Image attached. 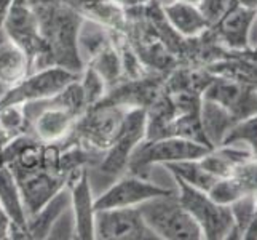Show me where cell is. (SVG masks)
<instances>
[{
	"instance_id": "1",
	"label": "cell",
	"mask_w": 257,
	"mask_h": 240,
	"mask_svg": "<svg viewBox=\"0 0 257 240\" xmlns=\"http://www.w3.org/2000/svg\"><path fill=\"white\" fill-rule=\"evenodd\" d=\"M149 229L157 238L165 240H200L203 234L190 213L184 208L177 195L168 194L154 197L138 205Z\"/></svg>"
},
{
	"instance_id": "2",
	"label": "cell",
	"mask_w": 257,
	"mask_h": 240,
	"mask_svg": "<svg viewBox=\"0 0 257 240\" xmlns=\"http://www.w3.org/2000/svg\"><path fill=\"white\" fill-rule=\"evenodd\" d=\"M176 183L179 184L177 199L198 224L203 238H227L235 232L236 226L230 205H220L208 192L195 189L181 180H176Z\"/></svg>"
},
{
	"instance_id": "3",
	"label": "cell",
	"mask_w": 257,
	"mask_h": 240,
	"mask_svg": "<svg viewBox=\"0 0 257 240\" xmlns=\"http://www.w3.org/2000/svg\"><path fill=\"white\" fill-rule=\"evenodd\" d=\"M94 238L152 240L157 235L149 229L138 207H125L96 210Z\"/></svg>"
},
{
	"instance_id": "4",
	"label": "cell",
	"mask_w": 257,
	"mask_h": 240,
	"mask_svg": "<svg viewBox=\"0 0 257 240\" xmlns=\"http://www.w3.org/2000/svg\"><path fill=\"white\" fill-rule=\"evenodd\" d=\"M70 82H74V74L66 69L55 67L42 70L29 78L18 80V84H13L12 90H8L0 98V109L7 106H21L34 101L50 100Z\"/></svg>"
},
{
	"instance_id": "5",
	"label": "cell",
	"mask_w": 257,
	"mask_h": 240,
	"mask_svg": "<svg viewBox=\"0 0 257 240\" xmlns=\"http://www.w3.org/2000/svg\"><path fill=\"white\" fill-rule=\"evenodd\" d=\"M146 127L147 119L143 109L130 111L125 115L118 135L115 136L112 144L109 146V154L101 165V170L104 173L120 175L123 172V168L130 164L133 152L143 141L146 135Z\"/></svg>"
},
{
	"instance_id": "6",
	"label": "cell",
	"mask_w": 257,
	"mask_h": 240,
	"mask_svg": "<svg viewBox=\"0 0 257 240\" xmlns=\"http://www.w3.org/2000/svg\"><path fill=\"white\" fill-rule=\"evenodd\" d=\"M212 147L189 138H163L146 144L139 154L130 160L131 167H147L152 164H171L181 160H197L205 157Z\"/></svg>"
},
{
	"instance_id": "7",
	"label": "cell",
	"mask_w": 257,
	"mask_h": 240,
	"mask_svg": "<svg viewBox=\"0 0 257 240\" xmlns=\"http://www.w3.org/2000/svg\"><path fill=\"white\" fill-rule=\"evenodd\" d=\"M173 194V191L162 188V186L146 181L138 176H125L113 183L102 195L94 200L96 210L104 208H125L138 207L143 202L150 200L160 195Z\"/></svg>"
},
{
	"instance_id": "8",
	"label": "cell",
	"mask_w": 257,
	"mask_h": 240,
	"mask_svg": "<svg viewBox=\"0 0 257 240\" xmlns=\"http://www.w3.org/2000/svg\"><path fill=\"white\" fill-rule=\"evenodd\" d=\"M70 203L75 216V237L83 240L94 238V199L86 170H82L70 188Z\"/></svg>"
},
{
	"instance_id": "9",
	"label": "cell",
	"mask_w": 257,
	"mask_h": 240,
	"mask_svg": "<svg viewBox=\"0 0 257 240\" xmlns=\"http://www.w3.org/2000/svg\"><path fill=\"white\" fill-rule=\"evenodd\" d=\"M16 181L20 184L26 216L28 218L32 216L34 213H37L47 202L55 197L61 191V186H63L59 178L51 176L48 173H29L24 180L18 178Z\"/></svg>"
},
{
	"instance_id": "10",
	"label": "cell",
	"mask_w": 257,
	"mask_h": 240,
	"mask_svg": "<svg viewBox=\"0 0 257 240\" xmlns=\"http://www.w3.org/2000/svg\"><path fill=\"white\" fill-rule=\"evenodd\" d=\"M0 203L12 221L10 229L15 227L16 232H21L24 237H28L26 234L28 216H26L20 184L16 181L15 173L8 170L5 165H0Z\"/></svg>"
},
{
	"instance_id": "11",
	"label": "cell",
	"mask_w": 257,
	"mask_h": 240,
	"mask_svg": "<svg viewBox=\"0 0 257 240\" xmlns=\"http://www.w3.org/2000/svg\"><path fill=\"white\" fill-rule=\"evenodd\" d=\"M56 104L48 109H43L39 115H34L35 120V131L42 141H56L63 138L69 128L72 127L75 112L64 108L59 103L58 96H51Z\"/></svg>"
},
{
	"instance_id": "12",
	"label": "cell",
	"mask_w": 257,
	"mask_h": 240,
	"mask_svg": "<svg viewBox=\"0 0 257 240\" xmlns=\"http://www.w3.org/2000/svg\"><path fill=\"white\" fill-rule=\"evenodd\" d=\"M165 16L168 23L184 37H197L209 28V23L206 21L198 5L176 0V2L165 7Z\"/></svg>"
},
{
	"instance_id": "13",
	"label": "cell",
	"mask_w": 257,
	"mask_h": 240,
	"mask_svg": "<svg viewBox=\"0 0 257 240\" xmlns=\"http://www.w3.org/2000/svg\"><path fill=\"white\" fill-rule=\"evenodd\" d=\"M70 203V195L64 192H58L50 202H47L37 213H34L32 216L28 218V226H26V234L31 238H45L48 237L53 224L56 223V219L61 216Z\"/></svg>"
},
{
	"instance_id": "14",
	"label": "cell",
	"mask_w": 257,
	"mask_h": 240,
	"mask_svg": "<svg viewBox=\"0 0 257 240\" xmlns=\"http://www.w3.org/2000/svg\"><path fill=\"white\" fill-rule=\"evenodd\" d=\"M235 123V117L225 108L214 101L205 100V104H203V128L206 133V143L211 147L222 144L227 133Z\"/></svg>"
},
{
	"instance_id": "15",
	"label": "cell",
	"mask_w": 257,
	"mask_h": 240,
	"mask_svg": "<svg viewBox=\"0 0 257 240\" xmlns=\"http://www.w3.org/2000/svg\"><path fill=\"white\" fill-rule=\"evenodd\" d=\"M166 170L174 176V180H181L185 184L192 186L195 189L209 192V189L214 186V183L219 180L217 176L209 173L201 160H181V162H171L165 164Z\"/></svg>"
},
{
	"instance_id": "16",
	"label": "cell",
	"mask_w": 257,
	"mask_h": 240,
	"mask_svg": "<svg viewBox=\"0 0 257 240\" xmlns=\"http://www.w3.org/2000/svg\"><path fill=\"white\" fill-rule=\"evenodd\" d=\"M255 12L246 7H233L222 18V32L232 47H243L247 42Z\"/></svg>"
},
{
	"instance_id": "17",
	"label": "cell",
	"mask_w": 257,
	"mask_h": 240,
	"mask_svg": "<svg viewBox=\"0 0 257 240\" xmlns=\"http://www.w3.org/2000/svg\"><path fill=\"white\" fill-rule=\"evenodd\" d=\"M125 115H121L118 111L105 109L99 114H96L91 119L90 125H88V138H91L97 146L109 147L115 136L123 125Z\"/></svg>"
},
{
	"instance_id": "18",
	"label": "cell",
	"mask_w": 257,
	"mask_h": 240,
	"mask_svg": "<svg viewBox=\"0 0 257 240\" xmlns=\"http://www.w3.org/2000/svg\"><path fill=\"white\" fill-rule=\"evenodd\" d=\"M222 144H238L249 150L252 158H257V114L236 122L227 133Z\"/></svg>"
},
{
	"instance_id": "19",
	"label": "cell",
	"mask_w": 257,
	"mask_h": 240,
	"mask_svg": "<svg viewBox=\"0 0 257 240\" xmlns=\"http://www.w3.org/2000/svg\"><path fill=\"white\" fill-rule=\"evenodd\" d=\"M240 184L244 195H255L257 197V158L246 160L236 170L230 175Z\"/></svg>"
},
{
	"instance_id": "20",
	"label": "cell",
	"mask_w": 257,
	"mask_h": 240,
	"mask_svg": "<svg viewBox=\"0 0 257 240\" xmlns=\"http://www.w3.org/2000/svg\"><path fill=\"white\" fill-rule=\"evenodd\" d=\"M230 2H232V0H201L198 4V8L201 10V13L205 15L206 21L211 26L220 21L228 13V10L232 8Z\"/></svg>"
},
{
	"instance_id": "21",
	"label": "cell",
	"mask_w": 257,
	"mask_h": 240,
	"mask_svg": "<svg viewBox=\"0 0 257 240\" xmlns=\"http://www.w3.org/2000/svg\"><path fill=\"white\" fill-rule=\"evenodd\" d=\"M10 226H12V221L8 218L7 211L4 210L2 203H0V238L7 237V234H10Z\"/></svg>"
},
{
	"instance_id": "22",
	"label": "cell",
	"mask_w": 257,
	"mask_h": 240,
	"mask_svg": "<svg viewBox=\"0 0 257 240\" xmlns=\"http://www.w3.org/2000/svg\"><path fill=\"white\" fill-rule=\"evenodd\" d=\"M15 0H0V29L4 28V24L8 18V13L12 10V5H13Z\"/></svg>"
},
{
	"instance_id": "23",
	"label": "cell",
	"mask_w": 257,
	"mask_h": 240,
	"mask_svg": "<svg viewBox=\"0 0 257 240\" xmlns=\"http://www.w3.org/2000/svg\"><path fill=\"white\" fill-rule=\"evenodd\" d=\"M177 2H185V4H192V5H198L201 0H177Z\"/></svg>"
}]
</instances>
